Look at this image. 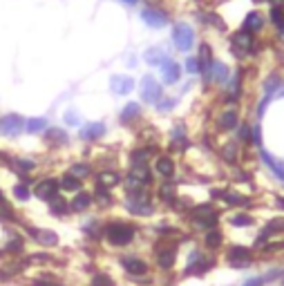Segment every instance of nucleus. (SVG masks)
Wrapping results in <instances>:
<instances>
[{
	"instance_id": "f257e3e1",
	"label": "nucleus",
	"mask_w": 284,
	"mask_h": 286,
	"mask_svg": "<svg viewBox=\"0 0 284 286\" xmlns=\"http://www.w3.org/2000/svg\"><path fill=\"white\" fill-rule=\"evenodd\" d=\"M103 235H106V242L114 248H123V246L132 244V239L137 235L134 226L128 222H110L103 228Z\"/></svg>"
},
{
	"instance_id": "f03ea898",
	"label": "nucleus",
	"mask_w": 284,
	"mask_h": 286,
	"mask_svg": "<svg viewBox=\"0 0 284 286\" xmlns=\"http://www.w3.org/2000/svg\"><path fill=\"white\" fill-rule=\"evenodd\" d=\"M173 42L179 52H190L193 45H195V32H193V27L186 25V22H177L175 32H173Z\"/></svg>"
},
{
	"instance_id": "7ed1b4c3",
	"label": "nucleus",
	"mask_w": 284,
	"mask_h": 286,
	"mask_svg": "<svg viewBox=\"0 0 284 286\" xmlns=\"http://www.w3.org/2000/svg\"><path fill=\"white\" fill-rule=\"evenodd\" d=\"M217 210L213 206H197L193 210V224H195L199 230H211V228H217Z\"/></svg>"
},
{
	"instance_id": "20e7f679",
	"label": "nucleus",
	"mask_w": 284,
	"mask_h": 286,
	"mask_svg": "<svg viewBox=\"0 0 284 286\" xmlns=\"http://www.w3.org/2000/svg\"><path fill=\"white\" fill-rule=\"evenodd\" d=\"M153 175H150V170L148 165H132V170L128 172L126 177V185L128 190H134V188H143V185L150 184Z\"/></svg>"
},
{
	"instance_id": "39448f33",
	"label": "nucleus",
	"mask_w": 284,
	"mask_h": 286,
	"mask_svg": "<svg viewBox=\"0 0 284 286\" xmlns=\"http://www.w3.org/2000/svg\"><path fill=\"white\" fill-rule=\"evenodd\" d=\"M161 94H163V90H161V85L157 83V79L150 76V74L143 76V81H141V99L143 101L146 103H159L161 101Z\"/></svg>"
},
{
	"instance_id": "423d86ee",
	"label": "nucleus",
	"mask_w": 284,
	"mask_h": 286,
	"mask_svg": "<svg viewBox=\"0 0 284 286\" xmlns=\"http://www.w3.org/2000/svg\"><path fill=\"white\" fill-rule=\"evenodd\" d=\"M25 130V119L18 114H7L0 119V134L2 137H18Z\"/></svg>"
},
{
	"instance_id": "0eeeda50",
	"label": "nucleus",
	"mask_w": 284,
	"mask_h": 286,
	"mask_svg": "<svg viewBox=\"0 0 284 286\" xmlns=\"http://www.w3.org/2000/svg\"><path fill=\"white\" fill-rule=\"evenodd\" d=\"M58 190H61V185H58V181L54 177H45V179L36 181V185H34V195L38 199H45V202L54 199L58 195Z\"/></svg>"
},
{
	"instance_id": "6e6552de",
	"label": "nucleus",
	"mask_w": 284,
	"mask_h": 286,
	"mask_svg": "<svg viewBox=\"0 0 284 286\" xmlns=\"http://www.w3.org/2000/svg\"><path fill=\"white\" fill-rule=\"evenodd\" d=\"M231 45L235 49V54H253L255 52V41H253V34H248L246 29H240V32L233 34Z\"/></svg>"
},
{
	"instance_id": "1a4fd4ad",
	"label": "nucleus",
	"mask_w": 284,
	"mask_h": 286,
	"mask_svg": "<svg viewBox=\"0 0 284 286\" xmlns=\"http://www.w3.org/2000/svg\"><path fill=\"white\" fill-rule=\"evenodd\" d=\"M211 266H213V260H206L199 250H193L188 257V266H186V275H204Z\"/></svg>"
},
{
	"instance_id": "9d476101",
	"label": "nucleus",
	"mask_w": 284,
	"mask_h": 286,
	"mask_svg": "<svg viewBox=\"0 0 284 286\" xmlns=\"http://www.w3.org/2000/svg\"><path fill=\"white\" fill-rule=\"evenodd\" d=\"M175 257H177V246L175 244H163L157 248V266L161 270H170L175 266Z\"/></svg>"
},
{
	"instance_id": "9b49d317",
	"label": "nucleus",
	"mask_w": 284,
	"mask_h": 286,
	"mask_svg": "<svg viewBox=\"0 0 284 286\" xmlns=\"http://www.w3.org/2000/svg\"><path fill=\"white\" fill-rule=\"evenodd\" d=\"M226 257H228V264L237 266V268H240V266H248L253 262V255L246 246H231Z\"/></svg>"
},
{
	"instance_id": "f8f14e48",
	"label": "nucleus",
	"mask_w": 284,
	"mask_h": 286,
	"mask_svg": "<svg viewBox=\"0 0 284 286\" xmlns=\"http://www.w3.org/2000/svg\"><path fill=\"white\" fill-rule=\"evenodd\" d=\"M94 204V195L89 190H79L69 202V212H85Z\"/></svg>"
},
{
	"instance_id": "ddd939ff",
	"label": "nucleus",
	"mask_w": 284,
	"mask_h": 286,
	"mask_svg": "<svg viewBox=\"0 0 284 286\" xmlns=\"http://www.w3.org/2000/svg\"><path fill=\"white\" fill-rule=\"evenodd\" d=\"M108 132L106 123L101 121H92L87 123L85 127H81V141H99V139H103Z\"/></svg>"
},
{
	"instance_id": "4468645a",
	"label": "nucleus",
	"mask_w": 284,
	"mask_h": 286,
	"mask_svg": "<svg viewBox=\"0 0 284 286\" xmlns=\"http://www.w3.org/2000/svg\"><path fill=\"white\" fill-rule=\"evenodd\" d=\"M141 20L146 22V25H150V27L168 25V16H166L161 9H154V7H146V9L141 11Z\"/></svg>"
},
{
	"instance_id": "2eb2a0df",
	"label": "nucleus",
	"mask_w": 284,
	"mask_h": 286,
	"mask_svg": "<svg viewBox=\"0 0 284 286\" xmlns=\"http://www.w3.org/2000/svg\"><path fill=\"white\" fill-rule=\"evenodd\" d=\"M154 170L161 179H173L175 177V161L170 154H159L157 161H154Z\"/></svg>"
},
{
	"instance_id": "dca6fc26",
	"label": "nucleus",
	"mask_w": 284,
	"mask_h": 286,
	"mask_svg": "<svg viewBox=\"0 0 284 286\" xmlns=\"http://www.w3.org/2000/svg\"><path fill=\"white\" fill-rule=\"evenodd\" d=\"M121 266L130 273V275H146L148 273V264L141 260V257H137V255H128V257H123Z\"/></svg>"
},
{
	"instance_id": "f3484780",
	"label": "nucleus",
	"mask_w": 284,
	"mask_h": 286,
	"mask_svg": "<svg viewBox=\"0 0 284 286\" xmlns=\"http://www.w3.org/2000/svg\"><path fill=\"white\" fill-rule=\"evenodd\" d=\"M110 87L114 94L123 96L128 94V92H132V87H134V81H132V76H126V74H114L110 79Z\"/></svg>"
},
{
	"instance_id": "a211bd4d",
	"label": "nucleus",
	"mask_w": 284,
	"mask_h": 286,
	"mask_svg": "<svg viewBox=\"0 0 284 286\" xmlns=\"http://www.w3.org/2000/svg\"><path fill=\"white\" fill-rule=\"evenodd\" d=\"M237 125H240V114H237V110H233V107L224 110L219 117H217V127H219V130H224V132L235 130Z\"/></svg>"
},
{
	"instance_id": "6ab92c4d",
	"label": "nucleus",
	"mask_w": 284,
	"mask_h": 286,
	"mask_svg": "<svg viewBox=\"0 0 284 286\" xmlns=\"http://www.w3.org/2000/svg\"><path fill=\"white\" fill-rule=\"evenodd\" d=\"M161 76H163V83H168V85H173V83H177L179 81V76H181V67H179L175 61H170V59H166L161 65Z\"/></svg>"
},
{
	"instance_id": "aec40b11",
	"label": "nucleus",
	"mask_w": 284,
	"mask_h": 286,
	"mask_svg": "<svg viewBox=\"0 0 284 286\" xmlns=\"http://www.w3.org/2000/svg\"><path fill=\"white\" fill-rule=\"evenodd\" d=\"M29 233L34 235V239H36L41 246H47V248H49V246H56L58 244V235L52 233V230H45V228H38V230H34V228H32Z\"/></svg>"
},
{
	"instance_id": "412c9836",
	"label": "nucleus",
	"mask_w": 284,
	"mask_h": 286,
	"mask_svg": "<svg viewBox=\"0 0 284 286\" xmlns=\"http://www.w3.org/2000/svg\"><path fill=\"white\" fill-rule=\"evenodd\" d=\"M240 94H242V74L237 72V74L233 76V79L228 81V85H226V101L235 103L237 99H240Z\"/></svg>"
},
{
	"instance_id": "4be33fe9",
	"label": "nucleus",
	"mask_w": 284,
	"mask_h": 286,
	"mask_svg": "<svg viewBox=\"0 0 284 286\" xmlns=\"http://www.w3.org/2000/svg\"><path fill=\"white\" fill-rule=\"evenodd\" d=\"M262 27H264V18L260 11H251L246 18H244V29H246L248 34H258L262 32Z\"/></svg>"
},
{
	"instance_id": "5701e85b",
	"label": "nucleus",
	"mask_w": 284,
	"mask_h": 286,
	"mask_svg": "<svg viewBox=\"0 0 284 286\" xmlns=\"http://www.w3.org/2000/svg\"><path fill=\"white\" fill-rule=\"evenodd\" d=\"M208 76H211L215 83H226V81H228V67L224 63H217V61H213L211 69H208Z\"/></svg>"
},
{
	"instance_id": "b1692460",
	"label": "nucleus",
	"mask_w": 284,
	"mask_h": 286,
	"mask_svg": "<svg viewBox=\"0 0 284 286\" xmlns=\"http://www.w3.org/2000/svg\"><path fill=\"white\" fill-rule=\"evenodd\" d=\"M58 185H61V190H65V192H79V190H83V185H81V179H76V177L69 175V172L61 177Z\"/></svg>"
},
{
	"instance_id": "393cba45",
	"label": "nucleus",
	"mask_w": 284,
	"mask_h": 286,
	"mask_svg": "<svg viewBox=\"0 0 284 286\" xmlns=\"http://www.w3.org/2000/svg\"><path fill=\"white\" fill-rule=\"evenodd\" d=\"M139 114H141V105H139L137 101H130V103H126V107H123V112H121V121L132 123L134 119H139Z\"/></svg>"
},
{
	"instance_id": "a878e982",
	"label": "nucleus",
	"mask_w": 284,
	"mask_h": 286,
	"mask_svg": "<svg viewBox=\"0 0 284 286\" xmlns=\"http://www.w3.org/2000/svg\"><path fill=\"white\" fill-rule=\"evenodd\" d=\"M69 175H74L76 179L83 181V179H87V177L92 175V165H89V163H81V161H79V163H72V165H69Z\"/></svg>"
},
{
	"instance_id": "bb28decb",
	"label": "nucleus",
	"mask_w": 284,
	"mask_h": 286,
	"mask_svg": "<svg viewBox=\"0 0 284 286\" xmlns=\"http://www.w3.org/2000/svg\"><path fill=\"white\" fill-rule=\"evenodd\" d=\"M49 208L54 215H67L69 212V202H65L61 195H56L54 199H49Z\"/></svg>"
},
{
	"instance_id": "cd10ccee",
	"label": "nucleus",
	"mask_w": 284,
	"mask_h": 286,
	"mask_svg": "<svg viewBox=\"0 0 284 286\" xmlns=\"http://www.w3.org/2000/svg\"><path fill=\"white\" fill-rule=\"evenodd\" d=\"M25 130L29 134H36V132H43V130H47V119H29V121H25Z\"/></svg>"
},
{
	"instance_id": "c85d7f7f",
	"label": "nucleus",
	"mask_w": 284,
	"mask_h": 286,
	"mask_svg": "<svg viewBox=\"0 0 284 286\" xmlns=\"http://www.w3.org/2000/svg\"><path fill=\"white\" fill-rule=\"evenodd\" d=\"M221 233L217 230V228H211V230H206V237H204V242H206V246L208 248H219L221 246Z\"/></svg>"
},
{
	"instance_id": "c756f323",
	"label": "nucleus",
	"mask_w": 284,
	"mask_h": 286,
	"mask_svg": "<svg viewBox=\"0 0 284 286\" xmlns=\"http://www.w3.org/2000/svg\"><path fill=\"white\" fill-rule=\"evenodd\" d=\"M237 157H240V148H237V143H226V145L221 148V159H226L228 163H235Z\"/></svg>"
},
{
	"instance_id": "7c9ffc66",
	"label": "nucleus",
	"mask_w": 284,
	"mask_h": 286,
	"mask_svg": "<svg viewBox=\"0 0 284 286\" xmlns=\"http://www.w3.org/2000/svg\"><path fill=\"white\" fill-rule=\"evenodd\" d=\"M143 59H146V63H150V65H161L163 61L168 59V56H166V54H163L161 49L154 47V49H150V52H148L146 56H143Z\"/></svg>"
},
{
	"instance_id": "2f4dec72",
	"label": "nucleus",
	"mask_w": 284,
	"mask_h": 286,
	"mask_svg": "<svg viewBox=\"0 0 284 286\" xmlns=\"http://www.w3.org/2000/svg\"><path fill=\"white\" fill-rule=\"evenodd\" d=\"M268 18H271V22H273L275 27H282L284 25V7L273 5L271 11H268Z\"/></svg>"
},
{
	"instance_id": "473e14b6",
	"label": "nucleus",
	"mask_w": 284,
	"mask_h": 286,
	"mask_svg": "<svg viewBox=\"0 0 284 286\" xmlns=\"http://www.w3.org/2000/svg\"><path fill=\"white\" fill-rule=\"evenodd\" d=\"M159 197H161L166 204H173L175 199H177V192H175V185L173 184H166L159 188Z\"/></svg>"
},
{
	"instance_id": "72a5a7b5",
	"label": "nucleus",
	"mask_w": 284,
	"mask_h": 286,
	"mask_svg": "<svg viewBox=\"0 0 284 286\" xmlns=\"http://www.w3.org/2000/svg\"><path fill=\"white\" fill-rule=\"evenodd\" d=\"M16 165L21 168V172H18V175L25 177L29 170L36 168V161H34V159H27V157H16Z\"/></svg>"
},
{
	"instance_id": "f704fd0d",
	"label": "nucleus",
	"mask_w": 284,
	"mask_h": 286,
	"mask_svg": "<svg viewBox=\"0 0 284 286\" xmlns=\"http://www.w3.org/2000/svg\"><path fill=\"white\" fill-rule=\"evenodd\" d=\"M280 85H282V81H280V76H278V74H271L266 81H264V92H266V94H273V92L278 90Z\"/></svg>"
},
{
	"instance_id": "c9c22d12",
	"label": "nucleus",
	"mask_w": 284,
	"mask_h": 286,
	"mask_svg": "<svg viewBox=\"0 0 284 286\" xmlns=\"http://www.w3.org/2000/svg\"><path fill=\"white\" fill-rule=\"evenodd\" d=\"M231 224L233 226H251L253 217L248 215V212H237V215H233L231 217Z\"/></svg>"
},
{
	"instance_id": "e433bc0d",
	"label": "nucleus",
	"mask_w": 284,
	"mask_h": 286,
	"mask_svg": "<svg viewBox=\"0 0 284 286\" xmlns=\"http://www.w3.org/2000/svg\"><path fill=\"white\" fill-rule=\"evenodd\" d=\"M99 184L112 188L114 184H119V175H116V172H101V175H99Z\"/></svg>"
},
{
	"instance_id": "4c0bfd02",
	"label": "nucleus",
	"mask_w": 284,
	"mask_h": 286,
	"mask_svg": "<svg viewBox=\"0 0 284 286\" xmlns=\"http://www.w3.org/2000/svg\"><path fill=\"white\" fill-rule=\"evenodd\" d=\"M262 157H264V161H266V165H268V168L273 170V172L280 177V179H284V165H282V163H278V161H273V159H271V157H268L266 152H262Z\"/></svg>"
},
{
	"instance_id": "58836bf2",
	"label": "nucleus",
	"mask_w": 284,
	"mask_h": 286,
	"mask_svg": "<svg viewBox=\"0 0 284 286\" xmlns=\"http://www.w3.org/2000/svg\"><path fill=\"white\" fill-rule=\"evenodd\" d=\"M148 161V150H134L130 157V163L132 165H146Z\"/></svg>"
},
{
	"instance_id": "ea45409f",
	"label": "nucleus",
	"mask_w": 284,
	"mask_h": 286,
	"mask_svg": "<svg viewBox=\"0 0 284 286\" xmlns=\"http://www.w3.org/2000/svg\"><path fill=\"white\" fill-rule=\"evenodd\" d=\"M14 197L21 199V202H27V199H29V188H27L25 184H16L14 185Z\"/></svg>"
},
{
	"instance_id": "a19ab883",
	"label": "nucleus",
	"mask_w": 284,
	"mask_h": 286,
	"mask_svg": "<svg viewBox=\"0 0 284 286\" xmlns=\"http://www.w3.org/2000/svg\"><path fill=\"white\" fill-rule=\"evenodd\" d=\"M47 139L54 143H65L67 141V134L63 132V130H58V127H54V130H49L47 132Z\"/></svg>"
},
{
	"instance_id": "79ce46f5",
	"label": "nucleus",
	"mask_w": 284,
	"mask_h": 286,
	"mask_svg": "<svg viewBox=\"0 0 284 286\" xmlns=\"http://www.w3.org/2000/svg\"><path fill=\"white\" fill-rule=\"evenodd\" d=\"M96 197H99L101 202L106 204V202H110L112 199V195H110V188H108V185H96Z\"/></svg>"
},
{
	"instance_id": "37998d69",
	"label": "nucleus",
	"mask_w": 284,
	"mask_h": 286,
	"mask_svg": "<svg viewBox=\"0 0 284 286\" xmlns=\"http://www.w3.org/2000/svg\"><path fill=\"white\" fill-rule=\"evenodd\" d=\"M186 69H188V74H199V72H201L199 59H188V61H186Z\"/></svg>"
},
{
	"instance_id": "c03bdc74",
	"label": "nucleus",
	"mask_w": 284,
	"mask_h": 286,
	"mask_svg": "<svg viewBox=\"0 0 284 286\" xmlns=\"http://www.w3.org/2000/svg\"><path fill=\"white\" fill-rule=\"evenodd\" d=\"M22 244H25V242H22V237H14L9 244H7V250H9V253H21Z\"/></svg>"
},
{
	"instance_id": "a18cd8bd",
	"label": "nucleus",
	"mask_w": 284,
	"mask_h": 286,
	"mask_svg": "<svg viewBox=\"0 0 284 286\" xmlns=\"http://www.w3.org/2000/svg\"><path fill=\"white\" fill-rule=\"evenodd\" d=\"M237 139H240L242 143H248V141H251V127H248L246 123L240 127V132H237Z\"/></svg>"
},
{
	"instance_id": "49530a36",
	"label": "nucleus",
	"mask_w": 284,
	"mask_h": 286,
	"mask_svg": "<svg viewBox=\"0 0 284 286\" xmlns=\"http://www.w3.org/2000/svg\"><path fill=\"white\" fill-rule=\"evenodd\" d=\"M92 286H112V280L108 275H96L92 280Z\"/></svg>"
},
{
	"instance_id": "de8ad7c7",
	"label": "nucleus",
	"mask_w": 284,
	"mask_h": 286,
	"mask_svg": "<svg viewBox=\"0 0 284 286\" xmlns=\"http://www.w3.org/2000/svg\"><path fill=\"white\" fill-rule=\"evenodd\" d=\"M173 107H175V99H163V101L157 103V110H161V112H168Z\"/></svg>"
},
{
	"instance_id": "09e8293b",
	"label": "nucleus",
	"mask_w": 284,
	"mask_h": 286,
	"mask_svg": "<svg viewBox=\"0 0 284 286\" xmlns=\"http://www.w3.org/2000/svg\"><path fill=\"white\" fill-rule=\"evenodd\" d=\"M65 123H67V125H79V117L72 114V112H67V114H65Z\"/></svg>"
},
{
	"instance_id": "8fccbe9b",
	"label": "nucleus",
	"mask_w": 284,
	"mask_h": 286,
	"mask_svg": "<svg viewBox=\"0 0 284 286\" xmlns=\"http://www.w3.org/2000/svg\"><path fill=\"white\" fill-rule=\"evenodd\" d=\"M262 284H264V280H262V277H253V280L244 282V286H262Z\"/></svg>"
},
{
	"instance_id": "3c124183",
	"label": "nucleus",
	"mask_w": 284,
	"mask_h": 286,
	"mask_svg": "<svg viewBox=\"0 0 284 286\" xmlns=\"http://www.w3.org/2000/svg\"><path fill=\"white\" fill-rule=\"evenodd\" d=\"M278 36L284 41V25H282V27H278Z\"/></svg>"
},
{
	"instance_id": "603ef678",
	"label": "nucleus",
	"mask_w": 284,
	"mask_h": 286,
	"mask_svg": "<svg viewBox=\"0 0 284 286\" xmlns=\"http://www.w3.org/2000/svg\"><path fill=\"white\" fill-rule=\"evenodd\" d=\"M34 286H56V284H54V282H49V284H45V282H36Z\"/></svg>"
},
{
	"instance_id": "864d4df0",
	"label": "nucleus",
	"mask_w": 284,
	"mask_h": 286,
	"mask_svg": "<svg viewBox=\"0 0 284 286\" xmlns=\"http://www.w3.org/2000/svg\"><path fill=\"white\" fill-rule=\"evenodd\" d=\"M121 2H126V5H137L139 0H121Z\"/></svg>"
},
{
	"instance_id": "5fc2aeb1",
	"label": "nucleus",
	"mask_w": 284,
	"mask_h": 286,
	"mask_svg": "<svg viewBox=\"0 0 284 286\" xmlns=\"http://www.w3.org/2000/svg\"><path fill=\"white\" fill-rule=\"evenodd\" d=\"M0 204H5V195H2V190H0Z\"/></svg>"
}]
</instances>
